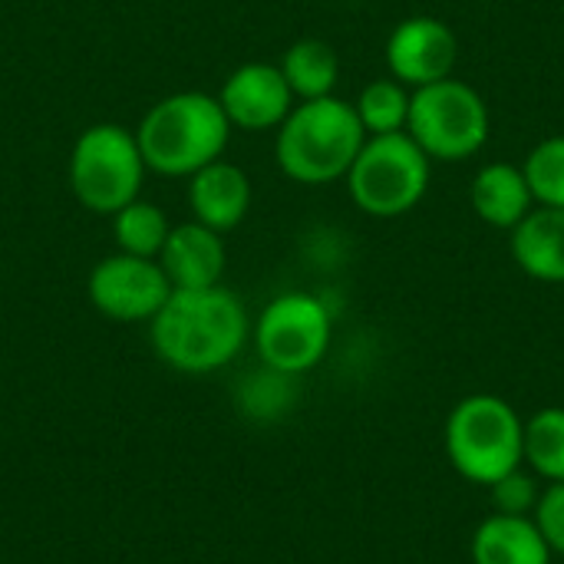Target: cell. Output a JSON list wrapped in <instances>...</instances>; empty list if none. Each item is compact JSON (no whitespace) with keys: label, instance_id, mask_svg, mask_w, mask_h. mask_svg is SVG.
Masks as SVG:
<instances>
[{"label":"cell","instance_id":"cell-12","mask_svg":"<svg viewBox=\"0 0 564 564\" xmlns=\"http://www.w3.org/2000/svg\"><path fill=\"white\" fill-rule=\"evenodd\" d=\"M172 291H202L221 284L225 274V241L202 221L172 225L159 258Z\"/></svg>","mask_w":564,"mask_h":564},{"label":"cell","instance_id":"cell-11","mask_svg":"<svg viewBox=\"0 0 564 564\" xmlns=\"http://www.w3.org/2000/svg\"><path fill=\"white\" fill-rule=\"evenodd\" d=\"M218 102L231 129L238 126L245 132H264V129H278L288 119V112L294 109V93L281 66L245 63L225 79Z\"/></svg>","mask_w":564,"mask_h":564},{"label":"cell","instance_id":"cell-10","mask_svg":"<svg viewBox=\"0 0 564 564\" xmlns=\"http://www.w3.org/2000/svg\"><path fill=\"white\" fill-rule=\"evenodd\" d=\"M459 59V40L449 23L436 17H410L393 26L387 40V66L403 86H430L449 79Z\"/></svg>","mask_w":564,"mask_h":564},{"label":"cell","instance_id":"cell-18","mask_svg":"<svg viewBox=\"0 0 564 564\" xmlns=\"http://www.w3.org/2000/svg\"><path fill=\"white\" fill-rule=\"evenodd\" d=\"M172 225L162 215V208H155L152 202H129L126 208H119L112 215V235L122 254H135V258H159L165 238H169Z\"/></svg>","mask_w":564,"mask_h":564},{"label":"cell","instance_id":"cell-4","mask_svg":"<svg viewBox=\"0 0 564 564\" xmlns=\"http://www.w3.org/2000/svg\"><path fill=\"white\" fill-rule=\"evenodd\" d=\"M446 456L463 479L489 489L509 473L522 469L525 423L499 397H466L446 420Z\"/></svg>","mask_w":564,"mask_h":564},{"label":"cell","instance_id":"cell-16","mask_svg":"<svg viewBox=\"0 0 564 564\" xmlns=\"http://www.w3.org/2000/svg\"><path fill=\"white\" fill-rule=\"evenodd\" d=\"M469 198H473V212L486 225L502 228V231H512L535 205L532 188L525 182V172L512 162L482 165L473 178Z\"/></svg>","mask_w":564,"mask_h":564},{"label":"cell","instance_id":"cell-9","mask_svg":"<svg viewBox=\"0 0 564 564\" xmlns=\"http://www.w3.org/2000/svg\"><path fill=\"white\" fill-rule=\"evenodd\" d=\"M172 284L155 258L112 254L102 258L89 274V301L109 321H152L169 301Z\"/></svg>","mask_w":564,"mask_h":564},{"label":"cell","instance_id":"cell-3","mask_svg":"<svg viewBox=\"0 0 564 564\" xmlns=\"http://www.w3.org/2000/svg\"><path fill=\"white\" fill-rule=\"evenodd\" d=\"M367 132L354 102L324 96L297 102L278 126L274 159L281 172L301 185H327L350 172Z\"/></svg>","mask_w":564,"mask_h":564},{"label":"cell","instance_id":"cell-5","mask_svg":"<svg viewBox=\"0 0 564 564\" xmlns=\"http://www.w3.org/2000/svg\"><path fill=\"white\" fill-rule=\"evenodd\" d=\"M145 178V159L135 132L116 122H96L79 132L69 152V188L93 215H116L139 198Z\"/></svg>","mask_w":564,"mask_h":564},{"label":"cell","instance_id":"cell-22","mask_svg":"<svg viewBox=\"0 0 564 564\" xmlns=\"http://www.w3.org/2000/svg\"><path fill=\"white\" fill-rule=\"evenodd\" d=\"M288 377L291 373H281V370H271V367H268V373L251 377L248 387H245V393H241L245 410L254 413V416H274V413H281L288 406V400H291Z\"/></svg>","mask_w":564,"mask_h":564},{"label":"cell","instance_id":"cell-21","mask_svg":"<svg viewBox=\"0 0 564 564\" xmlns=\"http://www.w3.org/2000/svg\"><path fill=\"white\" fill-rule=\"evenodd\" d=\"M525 182L532 188V198L545 208H564V135H552L539 142L525 165Z\"/></svg>","mask_w":564,"mask_h":564},{"label":"cell","instance_id":"cell-17","mask_svg":"<svg viewBox=\"0 0 564 564\" xmlns=\"http://www.w3.org/2000/svg\"><path fill=\"white\" fill-rule=\"evenodd\" d=\"M281 73L294 93V99H324L334 96V86L340 79V59L337 50L324 40H297L288 46L281 59Z\"/></svg>","mask_w":564,"mask_h":564},{"label":"cell","instance_id":"cell-7","mask_svg":"<svg viewBox=\"0 0 564 564\" xmlns=\"http://www.w3.org/2000/svg\"><path fill=\"white\" fill-rule=\"evenodd\" d=\"M406 135L430 162H463L489 142V106L463 79H440L413 89Z\"/></svg>","mask_w":564,"mask_h":564},{"label":"cell","instance_id":"cell-23","mask_svg":"<svg viewBox=\"0 0 564 564\" xmlns=\"http://www.w3.org/2000/svg\"><path fill=\"white\" fill-rule=\"evenodd\" d=\"M492 489V502H496V512L499 516H532L535 506H539V489H535V479L525 476L522 469L509 473L506 479H499Z\"/></svg>","mask_w":564,"mask_h":564},{"label":"cell","instance_id":"cell-14","mask_svg":"<svg viewBox=\"0 0 564 564\" xmlns=\"http://www.w3.org/2000/svg\"><path fill=\"white\" fill-rule=\"evenodd\" d=\"M516 264L545 284H564V208L539 205L512 228Z\"/></svg>","mask_w":564,"mask_h":564},{"label":"cell","instance_id":"cell-15","mask_svg":"<svg viewBox=\"0 0 564 564\" xmlns=\"http://www.w3.org/2000/svg\"><path fill=\"white\" fill-rule=\"evenodd\" d=\"M473 564H552V549L532 516H489L473 535Z\"/></svg>","mask_w":564,"mask_h":564},{"label":"cell","instance_id":"cell-8","mask_svg":"<svg viewBox=\"0 0 564 564\" xmlns=\"http://www.w3.org/2000/svg\"><path fill=\"white\" fill-rule=\"evenodd\" d=\"M261 360L281 373H304L317 367L330 347V314L311 294L274 297L254 327Z\"/></svg>","mask_w":564,"mask_h":564},{"label":"cell","instance_id":"cell-6","mask_svg":"<svg viewBox=\"0 0 564 564\" xmlns=\"http://www.w3.org/2000/svg\"><path fill=\"white\" fill-rule=\"evenodd\" d=\"M344 178L360 212L373 218H400L426 195L430 155L406 132L367 135Z\"/></svg>","mask_w":564,"mask_h":564},{"label":"cell","instance_id":"cell-13","mask_svg":"<svg viewBox=\"0 0 564 564\" xmlns=\"http://www.w3.org/2000/svg\"><path fill=\"white\" fill-rule=\"evenodd\" d=\"M188 205L195 221H202L212 231H231L245 221L248 208H251V182L245 175V169L215 159L212 165L198 169L195 175H188Z\"/></svg>","mask_w":564,"mask_h":564},{"label":"cell","instance_id":"cell-1","mask_svg":"<svg viewBox=\"0 0 564 564\" xmlns=\"http://www.w3.org/2000/svg\"><path fill=\"white\" fill-rule=\"evenodd\" d=\"M248 337L245 304L221 284L202 291H172L152 317L159 357L182 373H208L238 357Z\"/></svg>","mask_w":564,"mask_h":564},{"label":"cell","instance_id":"cell-24","mask_svg":"<svg viewBox=\"0 0 564 564\" xmlns=\"http://www.w3.org/2000/svg\"><path fill=\"white\" fill-rule=\"evenodd\" d=\"M532 519L542 529L552 555H564V482H552L539 496V506H535Z\"/></svg>","mask_w":564,"mask_h":564},{"label":"cell","instance_id":"cell-2","mask_svg":"<svg viewBox=\"0 0 564 564\" xmlns=\"http://www.w3.org/2000/svg\"><path fill=\"white\" fill-rule=\"evenodd\" d=\"M228 135L231 122L218 96L202 89H185L159 99L135 129L145 169L172 178L195 175L198 169L221 159Z\"/></svg>","mask_w":564,"mask_h":564},{"label":"cell","instance_id":"cell-19","mask_svg":"<svg viewBox=\"0 0 564 564\" xmlns=\"http://www.w3.org/2000/svg\"><path fill=\"white\" fill-rule=\"evenodd\" d=\"M410 86L400 79H373L364 86L360 99L354 102L357 119L367 135H387V132H406L410 119Z\"/></svg>","mask_w":564,"mask_h":564},{"label":"cell","instance_id":"cell-20","mask_svg":"<svg viewBox=\"0 0 564 564\" xmlns=\"http://www.w3.org/2000/svg\"><path fill=\"white\" fill-rule=\"evenodd\" d=\"M525 463L535 476L564 482V410L549 406L525 423Z\"/></svg>","mask_w":564,"mask_h":564}]
</instances>
